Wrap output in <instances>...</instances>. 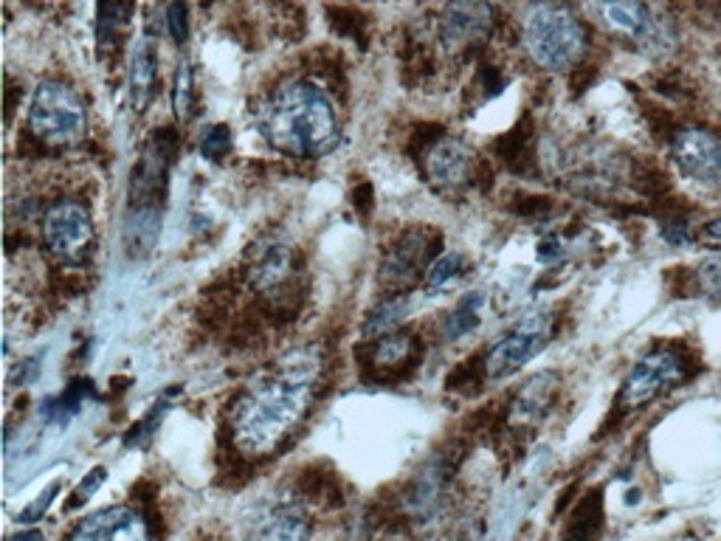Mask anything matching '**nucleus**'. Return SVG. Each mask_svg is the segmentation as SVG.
I'll return each instance as SVG.
<instances>
[{"instance_id":"obj_1","label":"nucleus","mask_w":721,"mask_h":541,"mask_svg":"<svg viewBox=\"0 0 721 541\" xmlns=\"http://www.w3.org/2000/svg\"><path fill=\"white\" fill-rule=\"evenodd\" d=\"M319 372L322 358L316 350H293L279 358L274 375L248 389L234 409V443L246 454L277 449L305 420Z\"/></svg>"},{"instance_id":"obj_2","label":"nucleus","mask_w":721,"mask_h":541,"mask_svg":"<svg viewBox=\"0 0 721 541\" xmlns=\"http://www.w3.org/2000/svg\"><path fill=\"white\" fill-rule=\"evenodd\" d=\"M265 141L293 158L327 155L341 139L336 105L330 96L307 82L282 85L257 113Z\"/></svg>"},{"instance_id":"obj_3","label":"nucleus","mask_w":721,"mask_h":541,"mask_svg":"<svg viewBox=\"0 0 721 541\" xmlns=\"http://www.w3.org/2000/svg\"><path fill=\"white\" fill-rule=\"evenodd\" d=\"M524 46L547 71H564L586 46V31L567 3L541 0L524 20Z\"/></svg>"},{"instance_id":"obj_4","label":"nucleus","mask_w":721,"mask_h":541,"mask_svg":"<svg viewBox=\"0 0 721 541\" xmlns=\"http://www.w3.org/2000/svg\"><path fill=\"white\" fill-rule=\"evenodd\" d=\"M29 127L48 147H74L88 133V110L71 85L46 79L31 96Z\"/></svg>"},{"instance_id":"obj_5","label":"nucleus","mask_w":721,"mask_h":541,"mask_svg":"<svg viewBox=\"0 0 721 541\" xmlns=\"http://www.w3.org/2000/svg\"><path fill=\"white\" fill-rule=\"evenodd\" d=\"M696 372V361L685 347H660L634 364L617 403L623 409H640L648 401L665 395L668 389L685 384Z\"/></svg>"},{"instance_id":"obj_6","label":"nucleus","mask_w":721,"mask_h":541,"mask_svg":"<svg viewBox=\"0 0 721 541\" xmlns=\"http://www.w3.org/2000/svg\"><path fill=\"white\" fill-rule=\"evenodd\" d=\"M550 336H553L550 310L538 308L524 313L522 322L513 327L505 339L496 341L488 350V356L482 358V375L488 381H502L507 375L519 372L530 358H536L547 347Z\"/></svg>"},{"instance_id":"obj_7","label":"nucleus","mask_w":721,"mask_h":541,"mask_svg":"<svg viewBox=\"0 0 721 541\" xmlns=\"http://www.w3.org/2000/svg\"><path fill=\"white\" fill-rule=\"evenodd\" d=\"M671 153L679 172L693 184L721 192V136L705 127H688L674 133Z\"/></svg>"},{"instance_id":"obj_8","label":"nucleus","mask_w":721,"mask_h":541,"mask_svg":"<svg viewBox=\"0 0 721 541\" xmlns=\"http://www.w3.org/2000/svg\"><path fill=\"white\" fill-rule=\"evenodd\" d=\"M43 237L51 254H57L62 263H82L93 246V220L88 209L74 201L51 206L43 220Z\"/></svg>"},{"instance_id":"obj_9","label":"nucleus","mask_w":721,"mask_h":541,"mask_svg":"<svg viewBox=\"0 0 721 541\" xmlns=\"http://www.w3.org/2000/svg\"><path fill=\"white\" fill-rule=\"evenodd\" d=\"M496 12L488 0H448L440 12V43L451 54L471 51L491 37Z\"/></svg>"},{"instance_id":"obj_10","label":"nucleus","mask_w":721,"mask_h":541,"mask_svg":"<svg viewBox=\"0 0 721 541\" xmlns=\"http://www.w3.org/2000/svg\"><path fill=\"white\" fill-rule=\"evenodd\" d=\"M437 246H440V237L431 229L406 232L395 246L386 251L384 265H381V279H384L386 285L398 288V291L415 285L426 263L437 254Z\"/></svg>"},{"instance_id":"obj_11","label":"nucleus","mask_w":721,"mask_h":541,"mask_svg":"<svg viewBox=\"0 0 721 541\" xmlns=\"http://www.w3.org/2000/svg\"><path fill=\"white\" fill-rule=\"evenodd\" d=\"M147 536H150V530H147L144 516L127 505L93 513L71 530V539L77 541H141Z\"/></svg>"},{"instance_id":"obj_12","label":"nucleus","mask_w":721,"mask_h":541,"mask_svg":"<svg viewBox=\"0 0 721 541\" xmlns=\"http://www.w3.org/2000/svg\"><path fill=\"white\" fill-rule=\"evenodd\" d=\"M426 175L440 189H460L476 178V161L471 147L460 139H440L426 150Z\"/></svg>"},{"instance_id":"obj_13","label":"nucleus","mask_w":721,"mask_h":541,"mask_svg":"<svg viewBox=\"0 0 721 541\" xmlns=\"http://www.w3.org/2000/svg\"><path fill=\"white\" fill-rule=\"evenodd\" d=\"M583 9L600 29L620 37L643 40L654 29L651 12L645 9L643 0H583Z\"/></svg>"},{"instance_id":"obj_14","label":"nucleus","mask_w":721,"mask_h":541,"mask_svg":"<svg viewBox=\"0 0 721 541\" xmlns=\"http://www.w3.org/2000/svg\"><path fill=\"white\" fill-rule=\"evenodd\" d=\"M254 522L257 525L251 533L257 539H307L310 536V522H307L302 505L293 499H282V496L262 505L260 516Z\"/></svg>"},{"instance_id":"obj_15","label":"nucleus","mask_w":721,"mask_h":541,"mask_svg":"<svg viewBox=\"0 0 721 541\" xmlns=\"http://www.w3.org/2000/svg\"><path fill=\"white\" fill-rule=\"evenodd\" d=\"M155 85H158V54H155L153 43L147 37H141L133 46L130 71H127V96H130V108L136 116L150 108Z\"/></svg>"},{"instance_id":"obj_16","label":"nucleus","mask_w":721,"mask_h":541,"mask_svg":"<svg viewBox=\"0 0 721 541\" xmlns=\"http://www.w3.org/2000/svg\"><path fill=\"white\" fill-rule=\"evenodd\" d=\"M420 353V341L409 333H384L378 336L375 347H372V358L369 367L375 375H403L409 361H417Z\"/></svg>"},{"instance_id":"obj_17","label":"nucleus","mask_w":721,"mask_h":541,"mask_svg":"<svg viewBox=\"0 0 721 541\" xmlns=\"http://www.w3.org/2000/svg\"><path fill=\"white\" fill-rule=\"evenodd\" d=\"M555 392H558L555 372H541L536 378H530L513 401V420L544 418V412L555 401Z\"/></svg>"},{"instance_id":"obj_18","label":"nucleus","mask_w":721,"mask_h":541,"mask_svg":"<svg viewBox=\"0 0 721 541\" xmlns=\"http://www.w3.org/2000/svg\"><path fill=\"white\" fill-rule=\"evenodd\" d=\"M293 274V254L288 246H268L262 248L257 263H254V285L260 291H277L282 288Z\"/></svg>"},{"instance_id":"obj_19","label":"nucleus","mask_w":721,"mask_h":541,"mask_svg":"<svg viewBox=\"0 0 721 541\" xmlns=\"http://www.w3.org/2000/svg\"><path fill=\"white\" fill-rule=\"evenodd\" d=\"M493 150L513 172H527V167L533 164V127H530V122L524 119L522 124H516L507 136L499 139V144H493Z\"/></svg>"},{"instance_id":"obj_20","label":"nucleus","mask_w":721,"mask_h":541,"mask_svg":"<svg viewBox=\"0 0 721 541\" xmlns=\"http://www.w3.org/2000/svg\"><path fill=\"white\" fill-rule=\"evenodd\" d=\"M479 310H482V294H468L457 302V308L448 313L445 319V339L457 341L468 336L471 330L479 327Z\"/></svg>"},{"instance_id":"obj_21","label":"nucleus","mask_w":721,"mask_h":541,"mask_svg":"<svg viewBox=\"0 0 721 541\" xmlns=\"http://www.w3.org/2000/svg\"><path fill=\"white\" fill-rule=\"evenodd\" d=\"M600 519H603V502H600V494L595 491V494L586 496L581 502V508L575 511L567 536H572V539H589V536H595L600 525H603Z\"/></svg>"},{"instance_id":"obj_22","label":"nucleus","mask_w":721,"mask_h":541,"mask_svg":"<svg viewBox=\"0 0 721 541\" xmlns=\"http://www.w3.org/2000/svg\"><path fill=\"white\" fill-rule=\"evenodd\" d=\"M172 108H175V116L181 122H186L192 116V108H195V82H192V65H189V60L178 62L175 85H172Z\"/></svg>"},{"instance_id":"obj_23","label":"nucleus","mask_w":721,"mask_h":541,"mask_svg":"<svg viewBox=\"0 0 721 541\" xmlns=\"http://www.w3.org/2000/svg\"><path fill=\"white\" fill-rule=\"evenodd\" d=\"M127 23L124 0H99V43L108 46L116 40V31Z\"/></svg>"},{"instance_id":"obj_24","label":"nucleus","mask_w":721,"mask_h":541,"mask_svg":"<svg viewBox=\"0 0 721 541\" xmlns=\"http://www.w3.org/2000/svg\"><path fill=\"white\" fill-rule=\"evenodd\" d=\"M403 313H406V299H403V296L392 299V302H384V308H378L369 316V322L364 325V333H367V336H384V333H389L392 327L398 325Z\"/></svg>"},{"instance_id":"obj_25","label":"nucleus","mask_w":721,"mask_h":541,"mask_svg":"<svg viewBox=\"0 0 721 541\" xmlns=\"http://www.w3.org/2000/svg\"><path fill=\"white\" fill-rule=\"evenodd\" d=\"M465 271V257L462 254H443V257H437L434 263L429 265V271H426V285L429 288H443L448 285L451 279H457Z\"/></svg>"},{"instance_id":"obj_26","label":"nucleus","mask_w":721,"mask_h":541,"mask_svg":"<svg viewBox=\"0 0 721 541\" xmlns=\"http://www.w3.org/2000/svg\"><path fill=\"white\" fill-rule=\"evenodd\" d=\"M231 150V130L226 124H212L203 139H200V153L206 155L209 161H223L226 153Z\"/></svg>"},{"instance_id":"obj_27","label":"nucleus","mask_w":721,"mask_h":541,"mask_svg":"<svg viewBox=\"0 0 721 541\" xmlns=\"http://www.w3.org/2000/svg\"><path fill=\"white\" fill-rule=\"evenodd\" d=\"M696 285L702 294L721 299V257H710L696 268Z\"/></svg>"},{"instance_id":"obj_28","label":"nucleus","mask_w":721,"mask_h":541,"mask_svg":"<svg viewBox=\"0 0 721 541\" xmlns=\"http://www.w3.org/2000/svg\"><path fill=\"white\" fill-rule=\"evenodd\" d=\"M105 477H108V471H105L102 465H99V468H93L91 474L79 482L77 491L71 494V499L65 502V511H77V508H82V505H85V502H88V499H91L96 491H99V485L105 482Z\"/></svg>"},{"instance_id":"obj_29","label":"nucleus","mask_w":721,"mask_h":541,"mask_svg":"<svg viewBox=\"0 0 721 541\" xmlns=\"http://www.w3.org/2000/svg\"><path fill=\"white\" fill-rule=\"evenodd\" d=\"M167 29H169V34H172V40H175L178 46L186 43V37H189V6H186V0H175V3H169Z\"/></svg>"},{"instance_id":"obj_30","label":"nucleus","mask_w":721,"mask_h":541,"mask_svg":"<svg viewBox=\"0 0 721 541\" xmlns=\"http://www.w3.org/2000/svg\"><path fill=\"white\" fill-rule=\"evenodd\" d=\"M662 237H665L671 246H688V243H691V226H688V220L682 215L662 220Z\"/></svg>"},{"instance_id":"obj_31","label":"nucleus","mask_w":721,"mask_h":541,"mask_svg":"<svg viewBox=\"0 0 721 541\" xmlns=\"http://www.w3.org/2000/svg\"><path fill=\"white\" fill-rule=\"evenodd\" d=\"M60 488H62L60 482H51V485H48V491H43V494L31 502L26 511L20 513V522H23V525H26V522H37V519H40V516H43V513L51 508V502H54V496L60 494Z\"/></svg>"},{"instance_id":"obj_32","label":"nucleus","mask_w":721,"mask_h":541,"mask_svg":"<svg viewBox=\"0 0 721 541\" xmlns=\"http://www.w3.org/2000/svg\"><path fill=\"white\" fill-rule=\"evenodd\" d=\"M561 254H564V251H561V243H558L555 237H547V240L538 243V260H541V263H553Z\"/></svg>"},{"instance_id":"obj_33","label":"nucleus","mask_w":721,"mask_h":541,"mask_svg":"<svg viewBox=\"0 0 721 541\" xmlns=\"http://www.w3.org/2000/svg\"><path fill=\"white\" fill-rule=\"evenodd\" d=\"M705 237H710V240H721V217L719 220H710V223H707Z\"/></svg>"}]
</instances>
